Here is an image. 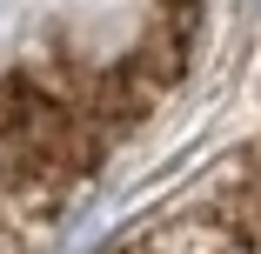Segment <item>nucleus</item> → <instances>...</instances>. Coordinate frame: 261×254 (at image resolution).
Segmentation results:
<instances>
[]
</instances>
